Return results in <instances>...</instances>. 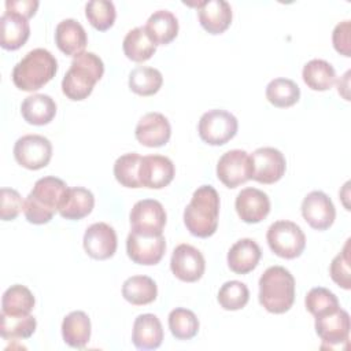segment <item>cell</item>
Instances as JSON below:
<instances>
[{
  "label": "cell",
  "instance_id": "cell-12",
  "mask_svg": "<svg viewBox=\"0 0 351 351\" xmlns=\"http://www.w3.org/2000/svg\"><path fill=\"white\" fill-rule=\"evenodd\" d=\"M173 274L184 282H195L202 278L206 270L203 254L191 244H180L174 248L170 259Z\"/></svg>",
  "mask_w": 351,
  "mask_h": 351
},
{
  "label": "cell",
  "instance_id": "cell-26",
  "mask_svg": "<svg viewBox=\"0 0 351 351\" xmlns=\"http://www.w3.org/2000/svg\"><path fill=\"white\" fill-rule=\"evenodd\" d=\"M21 114L27 123L43 126L55 118L56 103L48 95L34 93L25 97L21 104Z\"/></svg>",
  "mask_w": 351,
  "mask_h": 351
},
{
  "label": "cell",
  "instance_id": "cell-13",
  "mask_svg": "<svg viewBox=\"0 0 351 351\" xmlns=\"http://www.w3.org/2000/svg\"><path fill=\"white\" fill-rule=\"evenodd\" d=\"M217 177L228 188H236L251 180L250 155L243 149L225 152L217 163Z\"/></svg>",
  "mask_w": 351,
  "mask_h": 351
},
{
  "label": "cell",
  "instance_id": "cell-24",
  "mask_svg": "<svg viewBox=\"0 0 351 351\" xmlns=\"http://www.w3.org/2000/svg\"><path fill=\"white\" fill-rule=\"evenodd\" d=\"M262 256V251L252 239L237 240L228 252V266L236 274L252 271Z\"/></svg>",
  "mask_w": 351,
  "mask_h": 351
},
{
  "label": "cell",
  "instance_id": "cell-44",
  "mask_svg": "<svg viewBox=\"0 0 351 351\" xmlns=\"http://www.w3.org/2000/svg\"><path fill=\"white\" fill-rule=\"evenodd\" d=\"M38 8L37 0H7L5 1V11L15 12L26 19L32 18Z\"/></svg>",
  "mask_w": 351,
  "mask_h": 351
},
{
  "label": "cell",
  "instance_id": "cell-1",
  "mask_svg": "<svg viewBox=\"0 0 351 351\" xmlns=\"http://www.w3.org/2000/svg\"><path fill=\"white\" fill-rule=\"evenodd\" d=\"M219 217V195L211 185L199 186L184 210V223L191 234L210 237L217 232Z\"/></svg>",
  "mask_w": 351,
  "mask_h": 351
},
{
  "label": "cell",
  "instance_id": "cell-5",
  "mask_svg": "<svg viewBox=\"0 0 351 351\" xmlns=\"http://www.w3.org/2000/svg\"><path fill=\"white\" fill-rule=\"evenodd\" d=\"M295 302V278L282 266L267 267L259 278V303L273 314L287 313Z\"/></svg>",
  "mask_w": 351,
  "mask_h": 351
},
{
  "label": "cell",
  "instance_id": "cell-39",
  "mask_svg": "<svg viewBox=\"0 0 351 351\" xmlns=\"http://www.w3.org/2000/svg\"><path fill=\"white\" fill-rule=\"evenodd\" d=\"M248 300L250 291L247 285L237 280L226 281L218 291V303L223 310H240L248 303Z\"/></svg>",
  "mask_w": 351,
  "mask_h": 351
},
{
  "label": "cell",
  "instance_id": "cell-30",
  "mask_svg": "<svg viewBox=\"0 0 351 351\" xmlns=\"http://www.w3.org/2000/svg\"><path fill=\"white\" fill-rule=\"evenodd\" d=\"M122 48L126 58L137 63L151 59L156 51V45L147 34L144 26H137L129 30L123 38Z\"/></svg>",
  "mask_w": 351,
  "mask_h": 351
},
{
  "label": "cell",
  "instance_id": "cell-33",
  "mask_svg": "<svg viewBox=\"0 0 351 351\" xmlns=\"http://www.w3.org/2000/svg\"><path fill=\"white\" fill-rule=\"evenodd\" d=\"M163 84L162 73L149 66H137L129 74V88L140 96L155 95Z\"/></svg>",
  "mask_w": 351,
  "mask_h": 351
},
{
  "label": "cell",
  "instance_id": "cell-31",
  "mask_svg": "<svg viewBox=\"0 0 351 351\" xmlns=\"http://www.w3.org/2000/svg\"><path fill=\"white\" fill-rule=\"evenodd\" d=\"M36 299L29 288L14 284L5 289L1 298V313L5 315H29L33 310Z\"/></svg>",
  "mask_w": 351,
  "mask_h": 351
},
{
  "label": "cell",
  "instance_id": "cell-3",
  "mask_svg": "<svg viewBox=\"0 0 351 351\" xmlns=\"http://www.w3.org/2000/svg\"><path fill=\"white\" fill-rule=\"evenodd\" d=\"M104 74L103 60L93 52H82L71 60L62 80V92L70 100L86 99Z\"/></svg>",
  "mask_w": 351,
  "mask_h": 351
},
{
  "label": "cell",
  "instance_id": "cell-41",
  "mask_svg": "<svg viewBox=\"0 0 351 351\" xmlns=\"http://www.w3.org/2000/svg\"><path fill=\"white\" fill-rule=\"evenodd\" d=\"M350 239L346 241L341 252H339L330 262L329 274L332 280L343 289L351 288V271H350Z\"/></svg>",
  "mask_w": 351,
  "mask_h": 351
},
{
  "label": "cell",
  "instance_id": "cell-10",
  "mask_svg": "<svg viewBox=\"0 0 351 351\" xmlns=\"http://www.w3.org/2000/svg\"><path fill=\"white\" fill-rule=\"evenodd\" d=\"M129 218L132 230L147 236H159L165 229L167 217L160 202L143 199L134 203Z\"/></svg>",
  "mask_w": 351,
  "mask_h": 351
},
{
  "label": "cell",
  "instance_id": "cell-43",
  "mask_svg": "<svg viewBox=\"0 0 351 351\" xmlns=\"http://www.w3.org/2000/svg\"><path fill=\"white\" fill-rule=\"evenodd\" d=\"M350 32H351V23L350 21H343L337 23L333 29L332 33V43L335 49L344 56H351V49H350Z\"/></svg>",
  "mask_w": 351,
  "mask_h": 351
},
{
  "label": "cell",
  "instance_id": "cell-25",
  "mask_svg": "<svg viewBox=\"0 0 351 351\" xmlns=\"http://www.w3.org/2000/svg\"><path fill=\"white\" fill-rule=\"evenodd\" d=\"M95 206L93 193L82 186L67 188L62 203L59 206V214L71 221H78L89 215Z\"/></svg>",
  "mask_w": 351,
  "mask_h": 351
},
{
  "label": "cell",
  "instance_id": "cell-14",
  "mask_svg": "<svg viewBox=\"0 0 351 351\" xmlns=\"http://www.w3.org/2000/svg\"><path fill=\"white\" fill-rule=\"evenodd\" d=\"M300 208L304 221L315 230H326L335 222L336 208L330 197L321 191L307 193Z\"/></svg>",
  "mask_w": 351,
  "mask_h": 351
},
{
  "label": "cell",
  "instance_id": "cell-42",
  "mask_svg": "<svg viewBox=\"0 0 351 351\" xmlns=\"http://www.w3.org/2000/svg\"><path fill=\"white\" fill-rule=\"evenodd\" d=\"M25 202L18 191L12 188H1L0 192V218L3 221L15 219L23 210Z\"/></svg>",
  "mask_w": 351,
  "mask_h": 351
},
{
  "label": "cell",
  "instance_id": "cell-4",
  "mask_svg": "<svg viewBox=\"0 0 351 351\" xmlns=\"http://www.w3.org/2000/svg\"><path fill=\"white\" fill-rule=\"evenodd\" d=\"M58 71V60L44 48L29 51L12 70L14 85L25 92L38 90L47 85Z\"/></svg>",
  "mask_w": 351,
  "mask_h": 351
},
{
  "label": "cell",
  "instance_id": "cell-19",
  "mask_svg": "<svg viewBox=\"0 0 351 351\" xmlns=\"http://www.w3.org/2000/svg\"><path fill=\"white\" fill-rule=\"evenodd\" d=\"M315 332L329 346L347 343L350 336V315L346 310L337 308L321 317H315Z\"/></svg>",
  "mask_w": 351,
  "mask_h": 351
},
{
  "label": "cell",
  "instance_id": "cell-21",
  "mask_svg": "<svg viewBox=\"0 0 351 351\" xmlns=\"http://www.w3.org/2000/svg\"><path fill=\"white\" fill-rule=\"evenodd\" d=\"M55 43L64 55L75 58L85 52L84 49L88 44L86 32L78 21L73 18L63 19L55 29Z\"/></svg>",
  "mask_w": 351,
  "mask_h": 351
},
{
  "label": "cell",
  "instance_id": "cell-7",
  "mask_svg": "<svg viewBox=\"0 0 351 351\" xmlns=\"http://www.w3.org/2000/svg\"><path fill=\"white\" fill-rule=\"evenodd\" d=\"M239 129L237 118L229 111L214 108L200 117L197 132L200 138L210 145H223L230 141Z\"/></svg>",
  "mask_w": 351,
  "mask_h": 351
},
{
  "label": "cell",
  "instance_id": "cell-2",
  "mask_svg": "<svg viewBox=\"0 0 351 351\" xmlns=\"http://www.w3.org/2000/svg\"><path fill=\"white\" fill-rule=\"evenodd\" d=\"M67 188L63 180L53 176L37 180L25 199L23 214L26 219L34 225L48 223L59 210Z\"/></svg>",
  "mask_w": 351,
  "mask_h": 351
},
{
  "label": "cell",
  "instance_id": "cell-15",
  "mask_svg": "<svg viewBox=\"0 0 351 351\" xmlns=\"http://www.w3.org/2000/svg\"><path fill=\"white\" fill-rule=\"evenodd\" d=\"M176 174L173 162L163 155L141 156L138 167L140 185L149 189H160L167 186Z\"/></svg>",
  "mask_w": 351,
  "mask_h": 351
},
{
  "label": "cell",
  "instance_id": "cell-36",
  "mask_svg": "<svg viewBox=\"0 0 351 351\" xmlns=\"http://www.w3.org/2000/svg\"><path fill=\"white\" fill-rule=\"evenodd\" d=\"M0 319H1L0 333L5 340L29 339L36 332L37 321L30 314L14 317V315H5L1 313Z\"/></svg>",
  "mask_w": 351,
  "mask_h": 351
},
{
  "label": "cell",
  "instance_id": "cell-34",
  "mask_svg": "<svg viewBox=\"0 0 351 351\" xmlns=\"http://www.w3.org/2000/svg\"><path fill=\"white\" fill-rule=\"evenodd\" d=\"M300 88L289 78H274L266 86V99L278 108H287L299 101Z\"/></svg>",
  "mask_w": 351,
  "mask_h": 351
},
{
  "label": "cell",
  "instance_id": "cell-17",
  "mask_svg": "<svg viewBox=\"0 0 351 351\" xmlns=\"http://www.w3.org/2000/svg\"><path fill=\"white\" fill-rule=\"evenodd\" d=\"M136 140L145 147L156 148L167 144L171 136L169 119L160 112H147L140 118L134 129Z\"/></svg>",
  "mask_w": 351,
  "mask_h": 351
},
{
  "label": "cell",
  "instance_id": "cell-6",
  "mask_svg": "<svg viewBox=\"0 0 351 351\" xmlns=\"http://www.w3.org/2000/svg\"><path fill=\"white\" fill-rule=\"evenodd\" d=\"M270 250L280 258L295 259L302 255L306 247V236L299 225L292 221H276L266 233Z\"/></svg>",
  "mask_w": 351,
  "mask_h": 351
},
{
  "label": "cell",
  "instance_id": "cell-16",
  "mask_svg": "<svg viewBox=\"0 0 351 351\" xmlns=\"http://www.w3.org/2000/svg\"><path fill=\"white\" fill-rule=\"evenodd\" d=\"M84 250L85 252L99 261L111 258L118 245L117 233L112 226L106 222L92 223L84 233Z\"/></svg>",
  "mask_w": 351,
  "mask_h": 351
},
{
  "label": "cell",
  "instance_id": "cell-38",
  "mask_svg": "<svg viewBox=\"0 0 351 351\" xmlns=\"http://www.w3.org/2000/svg\"><path fill=\"white\" fill-rule=\"evenodd\" d=\"M85 15L88 22L99 32L108 30L117 16L115 5L108 0H92L85 5Z\"/></svg>",
  "mask_w": 351,
  "mask_h": 351
},
{
  "label": "cell",
  "instance_id": "cell-9",
  "mask_svg": "<svg viewBox=\"0 0 351 351\" xmlns=\"http://www.w3.org/2000/svg\"><path fill=\"white\" fill-rule=\"evenodd\" d=\"M251 180L261 184H274L280 181L287 169L282 152L274 147H261L250 155Z\"/></svg>",
  "mask_w": 351,
  "mask_h": 351
},
{
  "label": "cell",
  "instance_id": "cell-29",
  "mask_svg": "<svg viewBox=\"0 0 351 351\" xmlns=\"http://www.w3.org/2000/svg\"><path fill=\"white\" fill-rule=\"evenodd\" d=\"M122 296L134 306L149 304L158 296V287L148 276H132L122 285Z\"/></svg>",
  "mask_w": 351,
  "mask_h": 351
},
{
  "label": "cell",
  "instance_id": "cell-40",
  "mask_svg": "<svg viewBox=\"0 0 351 351\" xmlns=\"http://www.w3.org/2000/svg\"><path fill=\"white\" fill-rule=\"evenodd\" d=\"M304 304L307 311L314 317L325 315L340 307L336 295L324 287L311 288L306 295Z\"/></svg>",
  "mask_w": 351,
  "mask_h": 351
},
{
  "label": "cell",
  "instance_id": "cell-8",
  "mask_svg": "<svg viewBox=\"0 0 351 351\" xmlns=\"http://www.w3.org/2000/svg\"><path fill=\"white\" fill-rule=\"evenodd\" d=\"M14 158L25 169L40 170L52 158V144L47 137L40 134L22 136L15 141Z\"/></svg>",
  "mask_w": 351,
  "mask_h": 351
},
{
  "label": "cell",
  "instance_id": "cell-32",
  "mask_svg": "<svg viewBox=\"0 0 351 351\" xmlns=\"http://www.w3.org/2000/svg\"><path fill=\"white\" fill-rule=\"evenodd\" d=\"M302 77L304 84L313 90H328L336 81L333 66L324 59H311L303 66Z\"/></svg>",
  "mask_w": 351,
  "mask_h": 351
},
{
  "label": "cell",
  "instance_id": "cell-11",
  "mask_svg": "<svg viewBox=\"0 0 351 351\" xmlns=\"http://www.w3.org/2000/svg\"><path fill=\"white\" fill-rule=\"evenodd\" d=\"M166 251L163 234L147 236L130 230L126 239V252L132 262L137 265L152 266L160 262Z\"/></svg>",
  "mask_w": 351,
  "mask_h": 351
},
{
  "label": "cell",
  "instance_id": "cell-22",
  "mask_svg": "<svg viewBox=\"0 0 351 351\" xmlns=\"http://www.w3.org/2000/svg\"><path fill=\"white\" fill-rule=\"evenodd\" d=\"M30 36V26L25 16L15 12H4L0 16V45L7 51L21 48Z\"/></svg>",
  "mask_w": 351,
  "mask_h": 351
},
{
  "label": "cell",
  "instance_id": "cell-27",
  "mask_svg": "<svg viewBox=\"0 0 351 351\" xmlns=\"http://www.w3.org/2000/svg\"><path fill=\"white\" fill-rule=\"evenodd\" d=\"M144 29L155 45H166L177 37L178 21L173 12L158 10L151 14Z\"/></svg>",
  "mask_w": 351,
  "mask_h": 351
},
{
  "label": "cell",
  "instance_id": "cell-37",
  "mask_svg": "<svg viewBox=\"0 0 351 351\" xmlns=\"http://www.w3.org/2000/svg\"><path fill=\"white\" fill-rule=\"evenodd\" d=\"M141 156L136 152L121 155L114 163L115 180L126 188H141L138 180V167Z\"/></svg>",
  "mask_w": 351,
  "mask_h": 351
},
{
  "label": "cell",
  "instance_id": "cell-23",
  "mask_svg": "<svg viewBox=\"0 0 351 351\" xmlns=\"http://www.w3.org/2000/svg\"><path fill=\"white\" fill-rule=\"evenodd\" d=\"M132 341L138 350H155L163 341V328L154 314H140L134 319Z\"/></svg>",
  "mask_w": 351,
  "mask_h": 351
},
{
  "label": "cell",
  "instance_id": "cell-20",
  "mask_svg": "<svg viewBox=\"0 0 351 351\" xmlns=\"http://www.w3.org/2000/svg\"><path fill=\"white\" fill-rule=\"evenodd\" d=\"M197 16L202 27L210 34L223 33L232 23V7L225 0L197 3Z\"/></svg>",
  "mask_w": 351,
  "mask_h": 351
},
{
  "label": "cell",
  "instance_id": "cell-28",
  "mask_svg": "<svg viewBox=\"0 0 351 351\" xmlns=\"http://www.w3.org/2000/svg\"><path fill=\"white\" fill-rule=\"evenodd\" d=\"M62 336L67 346L84 348L90 339V319L84 311H71L63 318Z\"/></svg>",
  "mask_w": 351,
  "mask_h": 351
},
{
  "label": "cell",
  "instance_id": "cell-35",
  "mask_svg": "<svg viewBox=\"0 0 351 351\" xmlns=\"http://www.w3.org/2000/svg\"><path fill=\"white\" fill-rule=\"evenodd\" d=\"M169 329L178 340H189L199 332V319L188 308H174L169 314Z\"/></svg>",
  "mask_w": 351,
  "mask_h": 351
},
{
  "label": "cell",
  "instance_id": "cell-18",
  "mask_svg": "<svg viewBox=\"0 0 351 351\" xmlns=\"http://www.w3.org/2000/svg\"><path fill=\"white\" fill-rule=\"evenodd\" d=\"M234 207L241 221L245 223H258L270 213V199L261 189L244 188L239 192Z\"/></svg>",
  "mask_w": 351,
  "mask_h": 351
}]
</instances>
